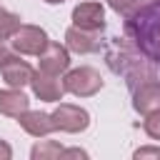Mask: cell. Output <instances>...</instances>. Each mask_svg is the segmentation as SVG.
Returning a JSON list of instances; mask_svg holds the SVG:
<instances>
[{"label": "cell", "mask_w": 160, "mask_h": 160, "mask_svg": "<svg viewBox=\"0 0 160 160\" xmlns=\"http://www.w3.org/2000/svg\"><path fill=\"white\" fill-rule=\"evenodd\" d=\"M25 110H30V100L22 92V88H8L0 90V112L8 118H20Z\"/></svg>", "instance_id": "cell-11"}, {"label": "cell", "mask_w": 160, "mask_h": 160, "mask_svg": "<svg viewBox=\"0 0 160 160\" xmlns=\"http://www.w3.org/2000/svg\"><path fill=\"white\" fill-rule=\"evenodd\" d=\"M62 150H65V148H62L58 140H40L38 145H32L30 158H32V160H55V158L62 155Z\"/></svg>", "instance_id": "cell-13"}, {"label": "cell", "mask_w": 160, "mask_h": 160, "mask_svg": "<svg viewBox=\"0 0 160 160\" xmlns=\"http://www.w3.org/2000/svg\"><path fill=\"white\" fill-rule=\"evenodd\" d=\"M48 32L38 25H20L12 38H10V45L15 52L20 55H40L45 48H48Z\"/></svg>", "instance_id": "cell-3"}, {"label": "cell", "mask_w": 160, "mask_h": 160, "mask_svg": "<svg viewBox=\"0 0 160 160\" xmlns=\"http://www.w3.org/2000/svg\"><path fill=\"white\" fill-rule=\"evenodd\" d=\"M72 25L75 28H82V30H92V32H100L105 28V10L100 2H80L72 8Z\"/></svg>", "instance_id": "cell-5"}, {"label": "cell", "mask_w": 160, "mask_h": 160, "mask_svg": "<svg viewBox=\"0 0 160 160\" xmlns=\"http://www.w3.org/2000/svg\"><path fill=\"white\" fill-rule=\"evenodd\" d=\"M130 2H132V0H108V5H110L115 12H125V10L130 8Z\"/></svg>", "instance_id": "cell-18"}, {"label": "cell", "mask_w": 160, "mask_h": 160, "mask_svg": "<svg viewBox=\"0 0 160 160\" xmlns=\"http://www.w3.org/2000/svg\"><path fill=\"white\" fill-rule=\"evenodd\" d=\"M48 5H60V2H65V0H45Z\"/></svg>", "instance_id": "cell-21"}, {"label": "cell", "mask_w": 160, "mask_h": 160, "mask_svg": "<svg viewBox=\"0 0 160 160\" xmlns=\"http://www.w3.org/2000/svg\"><path fill=\"white\" fill-rule=\"evenodd\" d=\"M20 25H22V22H20V15H15V12L0 8V40L12 38V32H15Z\"/></svg>", "instance_id": "cell-14"}, {"label": "cell", "mask_w": 160, "mask_h": 160, "mask_svg": "<svg viewBox=\"0 0 160 160\" xmlns=\"http://www.w3.org/2000/svg\"><path fill=\"white\" fill-rule=\"evenodd\" d=\"M20 128L32 135V138H45L55 130V122H52V115L50 112H42V110H25L20 118H18Z\"/></svg>", "instance_id": "cell-8"}, {"label": "cell", "mask_w": 160, "mask_h": 160, "mask_svg": "<svg viewBox=\"0 0 160 160\" xmlns=\"http://www.w3.org/2000/svg\"><path fill=\"white\" fill-rule=\"evenodd\" d=\"M62 85H65L68 92H72L78 98H90L102 88V75L95 68L82 65V68H75V70H68V75L62 78Z\"/></svg>", "instance_id": "cell-2"}, {"label": "cell", "mask_w": 160, "mask_h": 160, "mask_svg": "<svg viewBox=\"0 0 160 160\" xmlns=\"http://www.w3.org/2000/svg\"><path fill=\"white\" fill-rule=\"evenodd\" d=\"M15 58V50H12V45H5L2 40H0V68L5 65V62H10Z\"/></svg>", "instance_id": "cell-17"}, {"label": "cell", "mask_w": 160, "mask_h": 160, "mask_svg": "<svg viewBox=\"0 0 160 160\" xmlns=\"http://www.w3.org/2000/svg\"><path fill=\"white\" fill-rule=\"evenodd\" d=\"M132 108L142 115L158 112L160 110V82H142L140 88H135Z\"/></svg>", "instance_id": "cell-10"}, {"label": "cell", "mask_w": 160, "mask_h": 160, "mask_svg": "<svg viewBox=\"0 0 160 160\" xmlns=\"http://www.w3.org/2000/svg\"><path fill=\"white\" fill-rule=\"evenodd\" d=\"M40 58V70L42 72H50V75H60L70 68V52H68V45H60V42H48V48L38 55Z\"/></svg>", "instance_id": "cell-7"}, {"label": "cell", "mask_w": 160, "mask_h": 160, "mask_svg": "<svg viewBox=\"0 0 160 160\" xmlns=\"http://www.w3.org/2000/svg\"><path fill=\"white\" fill-rule=\"evenodd\" d=\"M50 115H52L55 130H62V132H82L90 125V112L72 102H60Z\"/></svg>", "instance_id": "cell-4"}, {"label": "cell", "mask_w": 160, "mask_h": 160, "mask_svg": "<svg viewBox=\"0 0 160 160\" xmlns=\"http://www.w3.org/2000/svg\"><path fill=\"white\" fill-rule=\"evenodd\" d=\"M0 70H2V80L8 82V88H25V85H30V80L35 75V70L25 60H18V58L5 62Z\"/></svg>", "instance_id": "cell-12"}, {"label": "cell", "mask_w": 160, "mask_h": 160, "mask_svg": "<svg viewBox=\"0 0 160 160\" xmlns=\"http://www.w3.org/2000/svg\"><path fill=\"white\" fill-rule=\"evenodd\" d=\"M132 158L135 160H145V158H158L160 160V148H138L132 152Z\"/></svg>", "instance_id": "cell-16"}, {"label": "cell", "mask_w": 160, "mask_h": 160, "mask_svg": "<svg viewBox=\"0 0 160 160\" xmlns=\"http://www.w3.org/2000/svg\"><path fill=\"white\" fill-rule=\"evenodd\" d=\"M10 158H12V148L5 140H0V160H10Z\"/></svg>", "instance_id": "cell-20"}, {"label": "cell", "mask_w": 160, "mask_h": 160, "mask_svg": "<svg viewBox=\"0 0 160 160\" xmlns=\"http://www.w3.org/2000/svg\"><path fill=\"white\" fill-rule=\"evenodd\" d=\"M125 40L160 65V0H132L125 10Z\"/></svg>", "instance_id": "cell-1"}, {"label": "cell", "mask_w": 160, "mask_h": 160, "mask_svg": "<svg viewBox=\"0 0 160 160\" xmlns=\"http://www.w3.org/2000/svg\"><path fill=\"white\" fill-rule=\"evenodd\" d=\"M30 88H32L35 98H40L45 102H60L62 95L68 92L65 85H62V80H58V75H50V72H42V70H38L32 75Z\"/></svg>", "instance_id": "cell-6"}, {"label": "cell", "mask_w": 160, "mask_h": 160, "mask_svg": "<svg viewBox=\"0 0 160 160\" xmlns=\"http://www.w3.org/2000/svg\"><path fill=\"white\" fill-rule=\"evenodd\" d=\"M65 45H68V50L85 55V52H95L100 48V38L92 30H82V28L72 25V28L65 30Z\"/></svg>", "instance_id": "cell-9"}, {"label": "cell", "mask_w": 160, "mask_h": 160, "mask_svg": "<svg viewBox=\"0 0 160 160\" xmlns=\"http://www.w3.org/2000/svg\"><path fill=\"white\" fill-rule=\"evenodd\" d=\"M60 158H88V152L80 150V148H68V150H62Z\"/></svg>", "instance_id": "cell-19"}, {"label": "cell", "mask_w": 160, "mask_h": 160, "mask_svg": "<svg viewBox=\"0 0 160 160\" xmlns=\"http://www.w3.org/2000/svg\"><path fill=\"white\" fill-rule=\"evenodd\" d=\"M142 130L148 132V138L160 140V110H158V112H148V115H145V120H142Z\"/></svg>", "instance_id": "cell-15"}]
</instances>
